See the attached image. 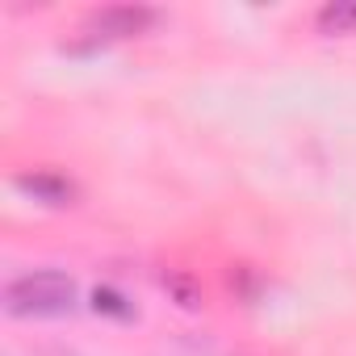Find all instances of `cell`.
Listing matches in <instances>:
<instances>
[{
	"label": "cell",
	"mask_w": 356,
	"mask_h": 356,
	"mask_svg": "<svg viewBox=\"0 0 356 356\" xmlns=\"http://www.w3.org/2000/svg\"><path fill=\"white\" fill-rule=\"evenodd\" d=\"M72 306H76V281L59 268L22 273L5 285V310L17 318H55L72 314Z\"/></svg>",
	"instance_id": "obj_1"
},
{
	"label": "cell",
	"mask_w": 356,
	"mask_h": 356,
	"mask_svg": "<svg viewBox=\"0 0 356 356\" xmlns=\"http://www.w3.org/2000/svg\"><path fill=\"white\" fill-rule=\"evenodd\" d=\"M151 26H155V9H147V5H109V9L92 13V22H88V30L97 38H134Z\"/></svg>",
	"instance_id": "obj_2"
},
{
	"label": "cell",
	"mask_w": 356,
	"mask_h": 356,
	"mask_svg": "<svg viewBox=\"0 0 356 356\" xmlns=\"http://www.w3.org/2000/svg\"><path fill=\"white\" fill-rule=\"evenodd\" d=\"M17 189L42 206H76V185L59 172H22L17 176Z\"/></svg>",
	"instance_id": "obj_3"
},
{
	"label": "cell",
	"mask_w": 356,
	"mask_h": 356,
	"mask_svg": "<svg viewBox=\"0 0 356 356\" xmlns=\"http://www.w3.org/2000/svg\"><path fill=\"white\" fill-rule=\"evenodd\" d=\"M92 310L105 314V318H118V323H130V318L138 314L134 302H130L122 289H113V285H97V289H92Z\"/></svg>",
	"instance_id": "obj_4"
},
{
	"label": "cell",
	"mask_w": 356,
	"mask_h": 356,
	"mask_svg": "<svg viewBox=\"0 0 356 356\" xmlns=\"http://www.w3.org/2000/svg\"><path fill=\"white\" fill-rule=\"evenodd\" d=\"M318 30L323 34H356V0H331V5H323Z\"/></svg>",
	"instance_id": "obj_5"
},
{
	"label": "cell",
	"mask_w": 356,
	"mask_h": 356,
	"mask_svg": "<svg viewBox=\"0 0 356 356\" xmlns=\"http://www.w3.org/2000/svg\"><path fill=\"white\" fill-rule=\"evenodd\" d=\"M163 289L181 302V306H202V289H197L189 277H181V273H168V277H163Z\"/></svg>",
	"instance_id": "obj_6"
}]
</instances>
